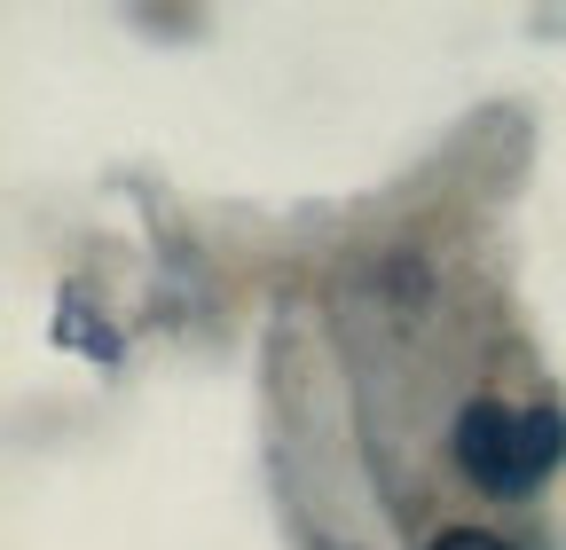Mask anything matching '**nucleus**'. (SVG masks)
Segmentation results:
<instances>
[{"instance_id":"1","label":"nucleus","mask_w":566,"mask_h":550,"mask_svg":"<svg viewBox=\"0 0 566 550\" xmlns=\"http://www.w3.org/2000/svg\"><path fill=\"white\" fill-rule=\"evenodd\" d=\"M566 456L558 409H512V401H472L457 417V464L488 496H527L535 479Z\"/></svg>"},{"instance_id":"2","label":"nucleus","mask_w":566,"mask_h":550,"mask_svg":"<svg viewBox=\"0 0 566 550\" xmlns=\"http://www.w3.org/2000/svg\"><path fill=\"white\" fill-rule=\"evenodd\" d=\"M433 550H512V542H495V535H472V527H449Z\"/></svg>"}]
</instances>
